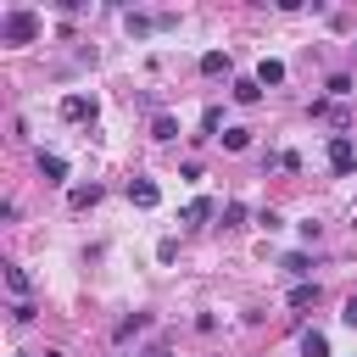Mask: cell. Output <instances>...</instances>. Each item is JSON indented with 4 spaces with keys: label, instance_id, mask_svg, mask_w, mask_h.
<instances>
[{
    "label": "cell",
    "instance_id": "6da1fadb",
    "mask_svg": "<svg viewBox=\"0 0 357 357\" xmlns=\"http://www.w3.org/2000/svg\"><path fill=\"white\" fill-rule=\"evenodd\" d=\"M39 11H28V6H11V11H0V45H33L39 39Z\"/></svg>",
    "mask_w": 357,
    "mask_h": 357
},
{
    "label": "cell",
    "instance_id": "7a4b0ae2",
    "mask_svg": "<svg viewBox=\"0 0 357 357\" xmlns=\"http://www.w3.org/2000/svg\"><path fill=\"white\" fill-rule=\"evenodd\" d=\"M178 17L173 11H128V33L139 39V33H162V28H173Z\"/></svg>",
    "mask_w": 357,
    "mask_h": 357
},
{
    "label": "cell",
    "instance_id": "3957f363",
    "mask_svg": "<svg viewBox=\"0 0 357 357\" xmlns=\"http://www.w3.org/2000/svg\"><path fill=\"white\" fill-rule=\"evenodd\" d=\"M329 167H335V173H351V167H357V145H351V134H329Z\"/></svg>",
    "mask_w": 357,
    "mask_h": 357
},
{
    "label": "cell",
    "instance_id": "277c9868",
    "mask_svg": "<svg viewBox=\"0 0 357 357\" xmlns=\"http://www.w3.org/2000/svg\"><path fill=\"white\" fill-rule=\"evenodd\" d=\"M61 117L67 123H95V95H61Z\"/></svg>",
    "mask_w": 357,
    "mask_h": 357
},
{
    "label": "cell",
    "instance_id": "5b68a950",
    "mask_svg": "<svg viewBox=\"0 0 357 357\" xmlns=\"http://www.w3.org/2000/svg\"><path fill=\"white\" fill-rule=\"evenodd\" d=\"M128 201H134V206H145V212H151V206H156V201H162V190H156V178H128Z\"/></svg>",
    "mask_w": 357,
    "mask_h": 357
},
{
    "label": "cell",
    "instance_id": "8992f818",
    "mask_svg": "<svg viewBox=\"0 0 357 357\" xmlns=\"http://www.w3.org/2000/svg\"><path fill=\"white\" fill-rule=\"evenodd\" d=\"M95 201H100V184H73V190H67V206H73V212H89Z\"/></svg>",
    "mask_w": 357,
    "mask_h": 357
},
{
    "label": "cell",
    "instance_id": "52a82bcc",
    "mask_svg": "<svg viewBox=\"0 0 357 357\" xmlns=\"http://www.w3.org/2000/svg\"><path fill=\"white\" fill-rule=\"evenodd\" d=\"M178 218H184V223H206V218H218V201H212V195H195Z\"/></svg>",
    "mask_w": 357,
    "mask_h": 357
},
{
    "label": "cell",
    "instance_id": "ba28073f",
    "mask_svg": "<svg viewBox=\"0 0 357 357\" xmlns=\"http://www.w3.org/2000/svg\"><path fill=\"white\" fill-rule=\"evenodd\" d=\"M151 139H162V145L178 139V117H173V112H156V117H151Z\"/></svg>",
    "mask_w": 357,
    "mask_h": 357
},
{
    "label": "cell",
    "instance_id": "9c48e42d",
    "mask_svg": "<svg viewBox=\"0 0 357 357\" xmlns=\"http://www.w3.org/2000/svg\"><path fill=\"white\" fill-rule=\"evenodd\" d=\"M6 290H11V301H28V290H33V279H28V273H22L17 262H11V268H6Z\"/></svg>",
    "mask_w": 357,
    "mask_h": 357
},
{
    "label": "cell",
    "instance_id": "30bf717a",
    "mask_svg": "<svg viewBox=\"0 0 357 357\" xmlns=\"http://www.w3.org/2000/svg\"><path fill=\"white\" fill-rule=\"evenodd\" d=\"M229 95H234L240 106H257V100H262V84H257V78H234V89H229Z\"/></svg>",
    "mask_w": 357,
    "mask_h": 357
},
{
    "label": "cell",
    "instance_id": "8fae6325",
    "mask_svg": "<svg viewBox=\"0 0 357 357\" xmlns=\"http://www.w3.org/2000/svg\"><path fill=\"white\" fill-rule=\"evenodd\" d=\"M201 73H206V78L229 73V50H206V56H201Z\"/></svg>",
    "mask_w": 357,
    "mask_h": 357
},
{
    "label": "cell",
    "instance_id": "7c38bea8",
    "mask_svg": "<svg viewBox=\"0 0 357 357\" xmlns=\"http://www.w3.org/2000/svg\"><path fill=\"white\" fill-rule=\"evenodd\" d=\"M218 128H223V112H218V106H206V112H201V134H195V139H218Z\"/></svg>",
    "mask_w": 357,
    "mask_h": 357
},
{
    "label": "cell",
    "instance_id": "4fadbf2b",
    "mask_svg": "<svg viewBox=\"0 0 357 357\" xmlns=\"http://www.w3.org/2000/svg\"><path fill=\"white\" fill-rule=\"evenodd\" d=\"M39 178L61 184V178H67V162H61V156H39Z\"/></svg>",
    "mask_w": 357,
    "mask_h": 357
},
{
    "label": "cell",
    "instance_id": "5bb4252c",
    "mask_svg": "<svg viewBox=\"0 0 357 357\" xmlns=\"http://www.w3.org/2000/svg\"><path fill=\"white\" fill-rule=\"evenodd\" d=\"M301 357H329V340H324L318 329H307V335H301Z\"/></svg>",
    "mask_w": 357,
    "mask_h": 357
},
{
    "label": "cell",
    "instance_id": "9a60e30c",
    "mask_svg": "<svg viewBox=\"0 0 357 357\" xmlns=\"http://www.w3.org/2000/svg\"><path fill=\"white\" fill-rule=\"evenodd\" d=\"M257 84H262V89H268V84H284V61H262V67H257Z\"/></svg>",
    "mask_w": 357,
    "mask_h": 357
},
{
    "label": "cell",
    "instance_id": "2e32d148",
    "mask_svg": "<svg viewBox=\"0 0 357 357\" xmlns=\"http://www.w3.org/2000/svg\"><path fill=\"white\" fill-rule=\"evenodd\" d=\"M218 139H223V151H245L251 145V128H223Z\"/></svg>",
    "mask_w": 357,
    "mask_h": 357
},
{
    "label": "cell",
    "instance_id": "e0dca14e",
    "mask_svg": "<svg viewBox=\"0 0 357 357\" xmlns=\"http://www.w3.org/2000/svg\"><path fill=\"white\" fill-rule=\"evenodd\" d=\"M279 268H284V273H290V279L301 284V279H307V251H290V257H284Z\"/></svg>",
    "mask_w": 357,
    "mask_h": 357
},
{
    "label": "cell",
    "instance_id": "ac0fdd59",
    "mask_svg": "<svg viewBox=\"0 0 357 357\" xmlns=\"http://www.w3.org/2000/svg\"><path fill=\"white\" fill-rule=\"evenodd\" d=\"M290 307H318V284H307V279H301V284L290 290Z\"/></svg>",
    "mask_w": 357,
    "mask_h": 357
},
{
    "label": "cell",
    "instance_id": "d6986e66",
    "mask_svg": "<svg viewBox=\"0 0 357 357\" xmlns=\"http://www.w3.org/2000/svg\"><path fill=\"white\" fill-rule=\"evenodd\" d=\"M218 218H223V229H234V223H245V206H240V201H223Z\"/></svg>",
    "mask_w": 357,
    "mask_h": 357
},
{
    "label": "cell",
    "instance_id": "ffe728a7",
    "mask_svg": "<svg viewBox=\"0 0 357 357\" xmlns=\"http://www.w3.org/2000/svg\"><path fill=\"white\" fill-rule=\"evenodd\" d=\"M145 324H151V318H145V312H134V318H123V324L112 329V340H128V335H134V329H145Z\"/></svg>",
    "mask_w": 357,
    "mask_h": 357
},
{
    "label": "cell",
    "instance_id": "44dd1931",
    "mask_svg": "<svg viewBox=\"0 0 357 357\" xmlns=\"http://www.w3.org/2000/svg\"><path fill=\"white\" fill-rule=\"evenodd\" d=\"M346 95H351V78L335 73V78H329V100H346Z\"/></svg>",
    "mask_w": 357,
    "mask_h": 357
},
{
    "label": "cell",
    "instance_id": "7402d4cb",
    "mask_svg": "<svg viewBox=\"0 0 357 357\" xmlns=\"http://www.w3.org/2000/svg\"><path fill=\"white\" fill-rule=\"evenodd\" d=\"M11 324H33V301H11Z\"/></svg>",
    "mask_w": 357,
    "mask_h": 357
},
{
    "label": "cell",
    "instance_id": "603a6c76",
    "mask_svg": "<svg viewBox=\"0 0 357 357\" xmlns=\"http://www.w3.org/2000/svg\"><path fill=\"white\" fill-rule=\"evenodd\" d=\"M257 223H262V229H268V234H273V229H279V223H284V218H279V212H273V206H262V212H257Z\"/></svg>",
    "mask_w": 357,
    "mask_h": 357
},
{
    "label": "cell",
    "instance_id": "cb8c5ba5",
    "mask_svg": "<svg viewBox=\"0 0 357 357\" xmlns=\"http://www.w3.org/2000/svg\"><path fill=\"white\" fill-rule=\"evenodd\" d=\"M340 318H346V324H351V329H357V296H351V301H346V312H340Z\"/></svg>",
    "mask_w": 357,
    "mask_h": 357
},
{
    "label": "cell",
    "instance_id": "d4e9b609",
    "mask_svg": "<svg viewBox=\"0 0 357 357\" xmlns=\"http://www.w3.org/2000/svg\"><path fill=\"white\" fill-rule=\"evenodd\" d=\"M17 357H28V351H17Z\"/></svg>",
    "mask_w": 357,
    "mask_h": 357
}]
</instances>
